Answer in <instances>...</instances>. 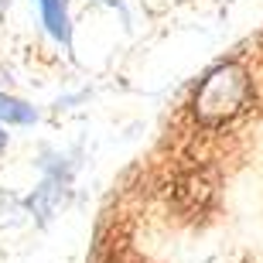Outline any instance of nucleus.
Returning a JSON list of instances; mask_svg holds the SVG:
<instances>
[{
	"instance_id": "f257e3e1",
	"label": "nucleus",
	"mask_w": 263,
	"mask_h": 263,
	"mask_svg": "<svg viewBox=\"0 0 263 263\" xmlns=\"http://www.w3.org/2000/svg\"><path fill=\"white\" fill-rule=\"evenodd\" d=\"M250 99V79L239 65H219L202 79L195 92V117L205 123H222L236 117Z\"/></svg>"
},
{
	"instance_id": "f03ea898",
	"label": "nucleus",
	"mask_w": 263,
	"mask_h": 263,
	"mask_svg": "<svg viewBox=\"0 0 263 263\" xmlns=\"http://www.w3.org/2000/svg\"><path fill=\"white\" fill-rule=\"evenodd\" d=\"M41 24L65 51H72V17H68V0H38Z\"/></svg>"
},
{
	"instance_id": "7ed1b4c3",
	"label": "nucleus",
	"mask_w": 263,
	"mask_h": 263,
	"mask_svg": "<svg viewBox=\"0 0 263 263\" xmlns=\"http://www.w3.org/2000/svg\"><path fill=\"white\" fill-rule=\"evenodd\" d=\"M0 120L4 123H14V127H28V123L38 120V109L28 106L24 99H14L7 92H0Z\"/></svg>"
},
{
	"instance_id": "20e7f679",
	"label": "nucleus",
	"mask_w": 263,
	"mask_h": 263,
	"mask_svg": "<svg viewBox=\"0 0 263 263\" xmlns=\"http://www.w3.org/2000/svg\"><path fill=\"white\" fill-rule=\"evenodd\" d=\"M4 147H7V130L0 127V151H4Z\"/></svg>"
},
{
	"instance_id": "39448f33",
	"label": "nucleus",
	"mask_w": 263,
	"mask_h": 263,
	"mask_svg": "<svg viewBox=\"0 0 263 263\" xmlns=\"http://www.w3.org/2000/svg\"><path fill=\"white\" fill-rule=\"evenodd\" d=\"M103 4H109V7H120V0H103Z\"/></svg>"
},
{
	"instance_id": "423d86ee",
	"label": "nucleus",
	"mask_w": 263,
	"mask_h": 263,
	"mask_svg": "<svg viewBox=\"0 0 263 263\" xmlns=\"http://www.w3.org/2000/svg\"><path fill=\"white\" fill-rule=\"evenodd\" d=\"M4 7H7V0H0V14H4Z\"/></svg>"
}]
</instances>
